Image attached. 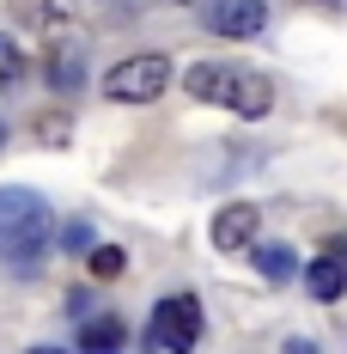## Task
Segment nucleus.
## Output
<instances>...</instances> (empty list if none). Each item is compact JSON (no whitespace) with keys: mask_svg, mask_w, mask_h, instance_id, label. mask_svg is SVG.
<instances>
[{"mask_svg":"<svg viewBox=\"0 0 347 354\" xmlns=\"http://www.w3.org/2000/svg\"><path fill=\"white\" fill-rule=\"evenodd\" d=\"M183 86H189V98L219 104V110H232V116H244V122H256V116L275 110V86H268V73L244 68V62H195V68L183 73Z\"/></svg>","mask_w":347,"mask_h":354,"instance_id":"obj_1","label":"nucleus"},{"mask_svg":"<svg viewBox=\"0 0 347 354\" xmlns=\"http://www.w3.org/2000/svg\"><path fill=\"white\" fill-rule=\"evenodd\" d=\"M49 250V208L37 189H0V269H25L31 275Z\"/></svg>","mask_w":347,"mask_h":354,"instance_id":"obj_2","label":"nucleus"},{"mask_svg":"<svg viewBox=\"0 0 347 354\" xmlns=\"http://www.w3.org/2000/svg\"><path fill=\"white\" fill-rule=\"evenodd\" d=\"M165 86H171V55H159V49H140L104 73V98L116 104H152V98H165Z\"/></svg>","mask_w":347,"mask_h":354,"instance_id":"obj_3","label":"nucleus"},{"mask_svg":"<svg viewBox=\"0 0 347 354\" xmlns=\"http://www.w3.org/2000/svg\"><path fill=\"white\" fill-rule=\"evenodd\" d=\"M152 354H183L201 342V299L195 293H171V299H159L152 306V324H146V336H140Z\"/></svg>","mask_w":347,"mask_h":354,"instance_id":"obj_4","label":"nucleus"},{"mask_svg":"<svg viewBox=\"0 0 347 354\" xmlns=\"http://www.w3.org/2000/svg\"><path fill=\"white\" fill-rule=\"evenodd\" d=\"M201 25H208L213 37H262L268 0H208V6H201Z\"/></svg>","mask_w":347,"mask_h":354,"instance_id":"obj_5","label":"nucleus"},{"mask_svg":"<svg viewBox=\"0 0 347 354\" xmlns=\"http://www.w3.org/2000/svg\"><path fill=\"white\" fill-rule=\"evenodd\" d=\"M256 239H262V208L232 202V208L213 214V250H250Z\"/></svg>","mask_w":347,"mask_h":354,"instance_id":"obj_6","label":"nucleus"},{"mask_svg":"<svg viewBox=\"0 0 347 354\" xmlns=\"http://www.w3.org/2000/svg\"><path fill=\"white\" fill-rule=\"evenodd\" d=\"M305 287H311L317 299H341V293H347V245H341V239L323 250V257H311V269H305Z\"/></svg>","mask_w":347,"mask_h":354,"instance_id":"obj_7","label":"nucleus"},{"mask_svg":"<svg viewBox=\"0 0 347 354\" xmlns=\"http://www.w3.org/2000/svg\"><path fill=\"white\" fill-rule=\"evenodd\" d=\"M122 342H128V324L122 318H92V312L79 318V348L86 354H110V348H122Z\"/></svg>","mask_w":347,"mask_h":354,"instance_id":"obj_8","label":"nucleus"},{"mask_svg":"<svg viewBox=\"0 0 347 354\" xmlns=\"http://www.w3.org/2000/svg\"><path fill=\"white\" fill-rule=\"evenodd\" d=\"M256 269H262V275H268V281H293V275H299V263H293V250L286 245H262V239H256Z\"/></svg>","mask_w":347,"mask_h":354,"instance_id":"obj_9","label":"nucleus"},{"mask_svg":"<svg viewBox=\"0 0 347 354\" xmlns=\"http://www.w3.org/2000/svg\"><path fill=\"white\" fill-rule=\"evenodd\" d=\"M122 269H128L122 245H92V275H122Z\"/></svg>","mask_w":347,"mask_h":354,"instance_id":"obj_10","label":"nucleus"},{"mask_svg":"<svg viewBox=\"0 0 347 354\" xmlns=\"http://www.w3.org/2000/svg\"><path fill=\"white\" fill-rule=\"evenodd\" d=\"M55 245H61V250H86V245H92V232L73 220V226H61V232H55Z\"/></svg>","mask_w":347,"mask_h":354,"instance_id":"obj_11","label":"nucleus"},{"mask_svg":"<svg viewBox=\"0 0 347 354\" xmlns=\"http://www.w3.org/2000/svg\"><path fill=\"white\" fill-rule=\"evenodd\" d=\"M323 6H335V12H347V0H323Z\"/></svg>","mask_w":347,"mask_h":354,"instance_id":"obj_12","label":"nucleus"},{"mask_svg":"<svg viewBox=\"0 0 347 354\" xmlns=\"http://www.w3.org/2000/svg\"><path fill=\"white\" fill-rule=\"evenodd\" d=\"M0 141H6V129H0Z\"/></svg>","mask_w":347,"mask_h":354,"instance_id":"obj_13","label":"nucleus"}]
</instances>
